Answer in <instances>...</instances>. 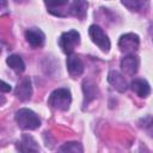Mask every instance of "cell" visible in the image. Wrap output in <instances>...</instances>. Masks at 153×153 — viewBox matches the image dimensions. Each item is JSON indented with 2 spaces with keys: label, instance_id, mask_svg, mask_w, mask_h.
<instances>
[{
  "label": "cell",
  "instance_id": "1",
  "mask_svg": "<svg viewBox=\"0 0 153 153\" xmlns=\"http://www.w3.org/2000/svg\"><path fill=\"white\" fill-rule=\"evenodd\" d=\"M14 120H16L18 127L24 130H33L41 126V120L37 116V114H35L32 110L25 109V108L19 109L16 112Z\"/></svg>",
  "mask_w": 153,
  "mask_h": 153
},
{
  "label": "cell",
  "instance_id": "2",
  "mask_svg": "<svg viewBox=\"0 0 153 153\" xmlns=\"http://www.w3.org/2000/svg\"><path fill=\"white\" fill-rule=\"evenodd\" d=\"M71 102H72V94L68 88H57L53 91L48 99V104L53 109L60 111L68 110Z\"/></svg>",
  "mask_w": 153,
  "mask_h": 153
},
{
  "label": "cell",
  "instance_id": "3",
  "mask_svg": "<svg viewBox=\"0 0 153 153\" xmlns=\"http://www.w3.org/2000/svg\"><path fill=\"white\" fill-rule=\"evenodd\" d=\"M80 43V33L76 30L63 32L59 38V45L65 54H71L74 48Z\"/></svg>",
  "mask_w": 153,
  "mask_h": 153
},
{
  "label": "cell",
  "instance_id": "4",
  "mask_svg": "<svg viewBox=\"0 0 153 153\" xmlns=\"http://www.w3.org/2000/svg\"><path fill=\"white\" fill-rule=\"evenodd\" d=\"M88 33H90V37L92 39V42L98 45V48L102 50V51H105L108 53L109 49H110V41L106 36V33L103 31V29L99 26V25H91L90 29H88Z\"/></svg>",
  "mask_w": 153,
  "mask_h": 153
},
{
  "label": "cell",
  "instance_id": "5",
  "mask_svg": "<svg viewBox=\"0 0 153 153\" xmlns=\"http://www.w3.org/2000/svg\"><path fill=\"white\" fill-rule=\"evenodd\" d=\"M139 36L135 33H126L118 41L120 50L123 53H133L139 48Z\"/></svg>",
  "mask_w": 153,
  "mask_h": 153
},
{
  "label": "cell",
  "instance_id": "6",
  "mask_svg": "<svg viewBox=\"0 0 153 153\" xmlns=\"http://www.w3.org/2000/svg\"><path fill=\"white\" fill-rule=\"evenodd\" d=\"M25 39L31 47L39 48L44 44L45 35L43 33L42 30H39L37 27H31V29H27L25 31Z\"/></svg>",
  "mask_w": 153,
  "mask_h": 153
},
{
  "label": "cell",
  "instance_id": "7",
  "mask_svg": "<svg viewBox=\"0 0 153 153\" xmlns=\"http://www.w3.org/2000/svg\"><path fill=\"white\" fill-rule=\"evenodd\" d=\"M66 65H67L68 73L73 78L81 75L84 72V63L78 55H69L66 60Z\"/></svg>",
  "mask_w": 153,
  "mask_h": 153
},
{
  "label": "cell",
  "instance_id": "8",
  "mask_svg": "<svg viewBox=\"0 0 153 153\" xmlns=\"http://www.w3.org/2000/svg\"><path fill=\"white\" fill-rule=\"evenodd\" d=\"M122 71L127 74H135L139 69V57L134 54H129L121 60Z\"/></svg>",
  "mask_w": 153,
  "mask_h": 153
},
{
  "label": "cell",
  "instance_id": "9",
  "mask_svg": "<svg viewBox=\"0 0 153 153\" xmlns=\"http://www.w3.org/2000/svg\"><path fill=\"white\" fill-rule=\"evenodd\" d=\"M82 92H84V104H88L98 96V88L92 80L82 81Z\"/></svg>",
  "mask_w": 153,
  "mask_h": 153
},
{
  "label": "cell",
  "instance_id": "10",
  "mask_svg": "<svg viewBox=\"0 0 153 153\" xmlns=\"http://www.w3.org/2000/svg\"><path fill=\"white\" fill-rule=\"evenodd\" d=\"M130 88L141 98H146L151 93V86L143 79H134L130 82Z\"/></svg>",
  "mask_w": 153,
  "mask_h": 153
},
{
  "label": "cell",
  "instance_id": "11",
  "mask_svg": "<svg viewBox=\"0 0 153 153\" xmlns=\"http://www.w3.org/2000/svg\"><path fill=\"white\" fill-rule=\"evenodd\" d=\"M108 81L112 85L114 88H116L120 92H123L127 90V81L124 79V76L118 73L117 71H111L108 74Z\"/></svg>",
  "mask_w": 153,
  "mask_h": 153
},
{
  "label": "cell",
  "instance_id": "12",
  "mask_svg": "<svg viewBox=\"0 0 153 153\" xmlns=\"http://www.w3.org/2000/svg\"><path fill=\"white\" fill-rule=\"evenodd\" d=\"M32 94V86L30 79H24L16 88V96L20 100H29Z\"/></svg>",
  "mask_w": 153,
  "mask_h": 153
},
{
  "label": "cell",
  "instance_id": "13",
  "mask_svg": "<svg viewBox=\"0 0 153 153\" xmlns=\"http://www.w3.org/2000/svg\"><path fill=\"white\" fill-rule=\"evenodd\" d=\"M17 148L22 152H38L39 151V147L37 142L35 141V139L26 134L23 135L20 142H18L17 145Z\"/></svg>",
  "mask_w": 153,
  "mask_h": 153
},
{
  "label": "cell",
  "instance_id": "14",
  "mask_svg": "<svg viewBox=\"0 0 153 153\" xmlns=\"http://www.w3.org/2000/svg\"><path fill=\"white\" fill-rule=\"evenodd\" d=\"M122 4L131 12H146L149 8V0H122Z\"/></svg>",
  "mask_w": 153,
  "mask_h": 153
},
{
  "label": "cell",
  "instance_id": "15",
  "mask_svg": "<svg viewBox=\"0 0 153 153\" xmlns=\"http://www.w3.org/2000/svg\"><path fill=\"white\" fill-rule=\"evenodd\" d=\"M88 8V2L86 0H74L71 6V14L79 19H84Z\"/></svg>",
  "mask_w": 153,
  "mask_h": 153
},
{
  "label": "cell",
  "instance_id": "16",
  "mask_svg": "<svg viewBox=\"0 0 153 153\" xmlns=\"http://www.w3.org/2000/svg\"><path fill=\"white\" fill-rule=\"evenodd\" d=\"M6 62L17 73H22L25 69V63H24L23 59L19 55H10L7 57V60H6Z\"/></svg>",
  "mask_w": 153,
  "mask_h": 153
},
{
  "label": "cell",
  "instance_id": "17",
  "mask_svg": "<svg viewBox=\"0 0 153 153\" xmlns=\"http://www.w3.org/2000/svg\"><path fill=\"white\" fill-rule=\"evenodd\" d=\"M139 124H140L141 129H143L149 136L153 137V117H151V116L142 117V118H140Z\"/></svg>",
  "mask_w": 153,
  "mask_h": 153
},
{
  "label": "cell",
  "instance_id": "18",
  "mask_svg": "<svg viewBox=\"0 0 153 153\" xmlns=\"http://www.w3.org/2000/svg\"><path fill=\"white\" fill-rule=\"evenodd\" d=\"M61 152H73V153H81L84 151L81 143L79 142H66L60 147Z\"/></svg>",
  "mask_w": 153,
  "mask_h": 153
},
{
  "label": "cell",
  "instance_id": "19",
  "mask_svg": "<svg viewBox=\"0 0 153 153\" xmlns=\"http://www.w3.org/2000/svg\"><path fill=\"white\" fill-rule=\"evenodd\" d=\"M47 7L49 8V11L53 13L54 10H57V8H62L65 7L67 4H68V0H44ZM59 11V10H57ZM56 16H59V12H56Z\"/></svg>",
  "mask_w": 153,
  "mask_h": 153
},
{
  "label": "cell",
  "instance_id": "20",
  "mask_svg": "<svg viewBox=\"0 0 153 153\" xmlns=\"http://www.w3.org/2000/svg\"><path fill=\"white\" fill-rule=\"evenodd\" d=\"M1 92H10L11 91V85L6 84L5 81H1V87H0Z\"/></svg>",
  "mask_w": 153,
  "mask_h": 153
},
{
  "label": "cell",
  "instance_id": "21",
  "mask_svg": "<svg viewBox=\"0 0 153 153\" xmlns=\"http://www.w3.org/2000/svg\"><path fill=\"white\" fill-rule=\"evenodd\" d=\"M16 2H25V1H27V0H14Z\"/></svg>",
  "mask_w": 153,
  "mask_h": 153
}]
</instances>
